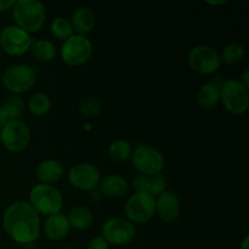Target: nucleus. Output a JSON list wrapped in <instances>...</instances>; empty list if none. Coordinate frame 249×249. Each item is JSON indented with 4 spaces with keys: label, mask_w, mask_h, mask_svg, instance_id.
I'll use <instances>...</instances> for the list:
<instances>
[{
    "label": "nucleus",
    "mask_w": 249,
    "mask_h": 249,
    "mask_svg": "<svg viewBox=\"0 0 249 249\" xmlns=\"http://www.w3.org/2000/svg\"><path fill=\"white\" fill-rule=\"evenodd\" d=\"M208 4H211V5H223V4H226V0H223V1H212V0H208Z\"/></svg>",
    "instance_id": "nucleus-36"
},
{
    "label": "nucleus",
    "mask_w": 249,
    "mask_h": 249,
    "mask_svg": "<svg viewBox=\"0 0 249 249\" xmlns=\"http://www.w3.org/2000/svg\"><path fill=\"white\" fill-rule=\"evenodd\" d=\"M67 218L71 228H74L77 230H85V229L90 228L94 221V215H92L91 211L84 206H77L71 209Z\"/></svg>",
    "instance_id": "nucleus-21"
},
{
    "label": "nucleus",
    "mask_w": 249,
    "mask_h": 249,
    "mask_svg": "<svg viewBox=\"0 0 249 249\" xmlns=\"http://www.w3.org/2000/svg\"><path fill=\"white\" fill-rule=\"evenodd\" d=\"M131 163L139 174L156 175L162 173L165 160L162 152L151 145L136 146L131 153Z\"/></svg>",
    "instance_id": "nucleus-7"
},
{
    "label": "nucleus",
    "mask_w": 249,
    "mask_h": 249,
    "mask_svg": "<svg viewBox=\"0 0 249 249\" xmlns=\"http://www.w3.org/2000/svg\"><path fill=\"white\" fill-rule=\"evenodd\" d=\"M12 16L16 26L31 34L43 28L46 19V10L39 0H18L12 7Z\"/></svg>",
    "instance_id": "nucleus-2"
},
{
    "label": "nucleus",
    "mask_w": 249,
    "mask_h": 249,
    "mask_svg": "<svg viewBox=\"0 0 249 249\" xmlns=\"http://www.w3.org/2000/svg\"><path fill=\"white\" fill-rule=\"evenodd\" d=\"M189 65L199 74H212L220 68V53L209 45H196L187 56Z\"/></svg>",
    "instance_id": "nucleus-11"
},
{
    "label": "nucleus",
    "mask_w": 249,
    "mask_h": 249,
    "mask_svg": "<svg viewBox=\"0 0 249 249\" xmlns=\"http://www.w3.org/2000/svg\"><path fill=\"white\" fill-rule=\"evenodd\" d=\"M101 197H102V194H101V191H100L99 187H96V189L89 191V198L91 202L100 201V199H101Z\"/></svg>",
    "instance_id": "nucleus-31"
},
{
    "label": "nucleus",
    "mask_w": 249,
    "mask_h": 249,
    "mask_svg": "<svg viewBox=\"0 0 249 249\" xmlns=\"http://www.w3.org/2000/svg\"><path fill=\"white\" fill-rule=\"evenodd\" d=\"M51 108L50 97L44 92H36L32 95L28 100V109L32 114L36 117L45 116Z\"/></svg>",
    "instance_id": "nucleus-23"
},
{
    "label": "nucleus",
    "mask_w": 249,
    "mask_h": 249,
    "mask_svg": "<svg viewBox=\"0 0 249 249\" xmlns=\"http://www.w3.org/2000/svg\"><path fill=\"white\" fill-rule=\"evenodd\" d=\"M99 189L101 194L108 198H122L128 194L129 184L121 175L109 174L101 179Z\"/></svg>",
    "instance_id": "nucleus-17"
},
{
    "label": "nucleus",
    "mask_w": 249,
    "mask_h": 249,
    "mask_svg": "<svg viewBox=\"0 0 249 249\" xmlns=\"http://www.w3.org/2000/svg\"><path fill=\"white\" fill-rule=\"evenodd\" d=\"M44 233L50 241H61L68 235L71 230L70 221L67 215L62 213L53 214L46 216V220L43 225Z\"/></svg>",
    "instance_id": "nucleus-15"
},
{
    "label": "nucleus",
    "mask_w": 249,
    "mask_h": 249,
    "mask_svg": "<svg viewBox=\"0 0 249 249\" xmlns=\"http://www.w3.org/2000/svg\"><path fill=\"white\" fill-rule=\"evenodd\" d=\"M68 181L74 189L89 192L99 187L101 173L99 168L91 163H78L68 172Z\"/></svg>",
    "instance_id": "nucleus-13"
},
{
    "label": "nucleus",
    "mask_w": 249,
    "mask_h": 249,
    "mask_svg": "<svg viewBox=\"0 0 249 249\" xmlns=\"http://www.w3.org/2000/svg\"><path fill=\"white\" fill-rule=\"evenodd\" d=\"M61 249H74V248H71V247H63V248H61Z\"/></svg>",
    "instance_id": "nucleus-38"
},
{
    "label": "nucleus",
    "mask_w": 249,
    "mask_h": 249,
    "mask_svg": "<svg viewBox=\"0 0 249 249\" xmlns=\"http://www.w3.org/2000/svg\"><path fill=\"white\" fill-rule=\"evenodd\" d=\"M156 213L165 223H174L181 214V202L175 192L165 190L156 197Z\"/></svg>",
    "instance_id": "nucleus-14"
},
{
    "label": "nucleus",
    "mask_w": 249,
    "mask_h": 249,
    "mask_svg": "<svg viewBox=\"0 0 249 249\" xmlns=\"http://www.w3.org/2000/svg\"><path fill=\"white\" fill-rule=\"evenodd\" d=\"M220 101L229 113L240 116L248 108L249 89L238 79H225L220 87Z\"/></svg>",
    "instance_id": "nucleus-5"
},
{
    "label": "nucleus",
    "mask_w": 249,
    "mask_h": 249,
    "mask_svg": "<svg viewBox=\"0 0 249 249\" xmlns=\"http://www.w3.org/2000/svg\"><path fill=\"white\" fill-rule=\"evenodd\" d=\"M136 229L134 224L123 218H111L102 225L101 236L108 245L123 246L134 240Z\"/></svg>",
    "instance_id": "nucleus-12"
},
{
    "label": "nucleus",
    "mask_w": 249,
    "mask_h": 249,
    "mask_svg": "<svg viewBox=\"0 0 249 249\" xmlns=\"http://www.w3.org/2000/svg\"><path fill=\"white\" fill-rule=\"evenodd\" d=\"M249 71L248 70H246L245 72L242 73V75H241V78H240V82L242 83L243 85H245L246 88H248L249 89Z\"/></svg>",
    "instance_id": "nucleus-34"
},
{
    "label": "nucleus",
    "mask_w": 249,
    "mask_h": 249,
    "mask_svg": "<svg viewBox=\"0 0 249 249\" xmlns=\"http://www.w3.org/2000/svg\"><path fill=\"white\" fill-rule=\"evenodd\" d=\"M65 174L62 163L53 158L41 160L36 170V175L40 184L53 185L60 181Z\"/></svg>",
    "instance_id": "nucleus-16"
},
{
    "label": "nucleus",
    "mask_w": 249,
    "mask_h": 249,
    "mask_svg": "<svg viewBox=\"0 0 249 249\" xmlns=\"http://www.w3.org/2000/svg\"><path fill=\"white\" fill-rule=\"evenodd\" d=\"M2 229L16 243L31 245L40 236V216L28 202L16 201L7 207L2 215Z\"/></svg>",
    "instance_id": "nucleus-1"
},
{
    "label": "nucleus",
    "mask_w": 249,
    "mask_h": 249,
    "mask_svg": "<svg viewBox=\"0 0 249 249\" xmlns=\"http://www.w3.org/2000/svg\"><path fill=\"white\" fill-rule=\"evenodd\" d=\"M33 38L28 32L16 24H9L0 32V46L11 56L24 55L29 51Z\"/></svg>",
    "instance_id": "nucleus-10"
},
{
    "label": "nucleus",
    "mask_w": 249,
    "mask_h": 249,
    "mask_svg": "<svg viewBox=\"0 0 249 249\" xmlns=\"http://www.w3.org/2000/svg\"><path fill=\"white\" fill-rule=\"evenodd\" d=\"M50 29L51 33L56 36L60 40H67L70 36H72L74 34V31H73L72 23L68 18L62 16L55 17V18L51 21L50 23Z\"/></svg>",
    "instance_id": "nucleus-24"
},
{
    "label": "nucleus",
    "mask_w": 249,
    "mask_h": 249,
    "mask_svg": "<svg viewBox=\"0 0 249 249\" xmlns=\"http://www.w3.org/2000/svg\"><path fill=\"white\" fill-rule=\"evenodd\" d=\"M92 55V44L87 36L73 34L61 45V58L68 66L78 67L90 60Z\"/></svg>",
    "instance_id": "nucleus-9"
},
{
    "label": "nucleus",
    "mask_w": 249,
    "mask_h": 249,
    "mask_svg": "<svg viewBox=\"0 0 249 249\" xmlns=\"http://www.w3.org/2000/svg\"><path fill=\"white\" fill-rule=\"evenodd\" d=\"M109 245L102 236H96L88 245V249H108Z\"/></svg>",
    "instance_id": "nucleus-30"
},
{
    "label": "nucleus",
    "mask_w": 249,
    "mask_h": 249,
    "mask_svg": "<svg viewBox=\"0 0 249 249\" xmlns=\"http://www.w3.org/2000/svg\"><path fill=\"white\" fill-rule=\"evenodd\" d=\"M246 55V49L240 43H230L223 49L220 55L221 62H225L228 65H235L243 60Z\"/></svg>",
    "instance_id": "nucleus-25"
},
{
    "label": "nucleus",
    "mask_w": 249,
    "mask_h": 249,
    "mask_svg": "<svg viewBox=\"0 0 249 249\" xmlns=\"http://www.w3.org/2000/svg\"><path fill=\"white\" fill-rule=\"evenodd\" d=\"M7 121H9V117H7L6 112H5V109L2 108V106L0 105V129L6 124Z\"/></svg>",
    "instance_id": "nucleus-33"
},
{
    "label": "nucleus",
    "mask_w": 249,
    "mask_h": 249,
    "mask_svg": "<svg viewBox=\"0 0 249 249\" xmlns=\"http://www.w3.org/2000/svg\"><path fill=\"white\" fill-rule=\"evenodd\" d=\"M126 220L131 224H146L156 214V197L148 192H135L125 203Z\"/></svg>",
    "instance_id": "nucleus-8"
},
{
    "label": "nucleus",
    "mask_w": 249,
    "mask_h": 249,
    "mask_svg": "<svg viewBox=\"0 0 249 249\" xmlns=\"http://www.w3.org/2000/svg\"><path fill=\"white\" fill-rule=\"evenodd\" d=\"M72 23L73 31L77 32L80 36H87L88 33L94 29L96 23V17L94 11L88 6H79L74 10L72 18L70 19Z\"/></svg>",
    "instance_id": "nucleus-18"
},
{
    "label": "nucleus",
    "mask_w": 249,
    "mask_h": 249,
    "mask_svg": "<svg viewBox=\"0 0 249 249\" xmlns=\"http://www.w3.org/2000/svg\"><path fill=\"white\" fill-rule=\"evenodd\" d=\"M133 153V146L125 139H117L112 141L108 146L109 157L117 162H124L129 160Z\"/></svg>",
    "instance_id": "nucleus-22"
},
{
    "label": "nucleus",
    "mask_w": 249,
    "mask_h": 249,
    "mask_svg": "<svg viewBox=\"0 0 249 249\" xmlns=\"http://www.w3.org/2000/svg\"><path fill=\"white\" fill-rule=\"evenodd\" d=\"M15 4H16V0H0V11L12 9Z\"/></svg>",
    "instance_id": "nucleus-32"
},
{
    "label": "nucleus",
    "mask_w": 249,
    "mask_h": 249,
    "mask_svg": "<svg viewBox=\"0 0 249 249\" xmlns=\"http://www.w3.org/2000/svg\"><path fill=\"white\" fill-rule=\"evenodd\" d=\"M1 82L5 89L12 94L18 95L28 91L34 87L36 82V73L32 66L26 63H15L4 71Z\"/></svg>",
    "instance_id": "nucleus-4"
},
{
    "label": "nucleus",
    "mask_w": 249,
    "mask_h": 249,
    "mask_svg": "<svg viewBox=\"0 0 249 249\" xmlns=\"http://www.w3.org/2000/svg\"><path fill=\"white\" fill-rule=\"evenodd\" d=\"M167 190V179L162 173L150 177V186H148V194L152 196H160L162 192Z\"/></svg>",
    "instance_id": "nucleus-28"
},
{
    "label": "nucleus",
    "mask_w": 249,
    "mask_h": 249,
    "mask_svg": "<svg viewBox=\"0 0 249 249\" xmlns=\"http://www.w3.org/2000/svg\"><path fill=\"white\" fill-rule=\"evenodd\" d=\"M32 133L27 123L21 119H9L0 129V140L2 146L10 152H21L28 147Z\"/></svg>",
    "instance_id": "nucleus-6"
},
{
    "label": "nucleus",
    "mask_w": 249,
    "mask_h": 249,
    "mask_svg": "<svg viewBox=\"0 0 249 249\" xmlns=\"http://www.w3.org/2000/svg\"><path fill=\"white\" fill-rule=\"evenodd\" d=\"M79 111L85 117H95L101 111V102L94 96L84 97L79 101Z\"/></svg>",
    "instance_id": "nucleus-27"
},
{
    "label": "nucleus",
    "mask_w": 249,
    "mask_h": 249,
    "mask_svg": "<svg viewBox=\"0 0 249 249\" xmlns=\"http://www.w3.org/2000/svg\"><path fill=\"white\" fill-rule=\"evenodd\" d=\"M2 108L6 112L9 119H18L24 111V101L18 95L11 94L5 99Z\"/></svg>",
    "instance_id": "nucleus-26"
},
{
    "label": "nucleus",
    "mask_w": 249,
    "mask_h": 249,
    "mask_svg": "<svg viewBox=\"0 0 249 249\" xmlns=\"http://www.w3.org/2000/svg\"><path fill=\"white\" fill-rule=\"evenodd\" d=\"M28 203L38 214L50 216L61 213L63 207V197L60 190L53 185L38 184L32 187Z\"/></svg>",
    "instance_id": "nucleus-3"
},
{
    "label": "nucleus",
    "mask_w": 249,
    "mask_h": 249,
    "mask_svg": "<svg viewBox=\"0 0 249 249\" xmlns=\"http://www.w3.org/2000/svg\"><path fill=\"white\" fill-rule=\"evenodd\" d=\"M32 56L39 62H50L56 56L55 44L48 39H38L33 40L29 48Z\"/></svg>",
    "instance_id": "nucleus-20"
},
{
    "label": "nucleus",
    "mask_w": 249,
    "mask_h": 249,
    "mask_svg": "<svg viewBox=\"0 0 249 249\" xmlns=\"http://www.w3.org/2000/svg\"><path fill=\"white\" fill-rule=\"evenodd\" d=\"M248 246H249V237L248 236H246V237L243 238L242 242H241V249H248Z\"/></svg>",
    "instance_id": "nucleus-35"
},
{
    "label": "nucleus",
    "mask_w": 249,
    "mask_h": 249,
    "mask_svg": "<svg viewBox=\"0 0 249 249\" xmlns=\"http://www.w3.org/2000/svg\"><path fill=\"white\" fill-rule=\"evenodd\" d=\"M220 101V88L214 82L206 83L197 92V102L202 109H212Z\"/></svg>",
    "instance_id": "nucleus-19"
},
{
    "label": "nucleus",
    "mask_w": 249,
    "mask_h": 249,
    "mask_svg": "<svg viewBox=\"0 0 249 249\" xmlns=\"http://www.w3.org/2000/svg\"><path fill=\"white\" fill-rule=\"evenodd\" d=\"M83 126H84V130H87V131L91 130V123H89V122H87V123H85Z\"/></svg>",
    "instance_id": "nucleus-37"
},
{
    "label": "nucleus",
    "mask_w": 249,
    "mask_h": 249,
    "mask_svg": "<svg viewBox=\"0 0 249 249\" xmlns=\"http://www.w3.org/2000/svg\"><path fill=\"white\" fill-rule=\"evenodd\" d=\"M133 186L136 192H148L150 186V177L143 174H138L133 179Z\"/></svg>",
    "instance_id": "nucleus-29"
}]
</instances>
